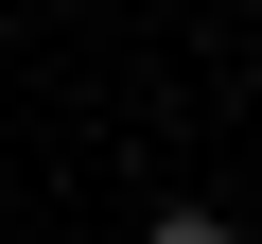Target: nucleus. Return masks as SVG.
Instances as JSON below:
<instances>
[{"instance_id": "f257e3e1", "label": "nucleus", "mask_w": 262, "mask_h": 244, "mask_svg": "<svg viewBox=\"0 0 262 244\" xmlns=\"http://www.w3.org/2000/svg\"><path fill=\"white\" fill-rule=\"evenodd\" d=\"M140 244H245V227H227V209H158Z\"/></svg>"}]
</instances>
